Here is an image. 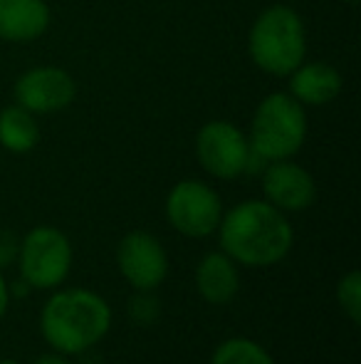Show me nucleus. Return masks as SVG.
I'll return each instance as SVG.
<instances>
[{"label":"nucleus","mask_w":361,"mask_h":364,"mask_svg":"<svg viewBox=\"0 0 361 364\" xmlns=\"http://www.w3.org/2000/svg\"><path fill=\"white\" fill-rule=\"evenodd\" d=\"M337 295H339V305L344 307V312H347L354 322H359L361 320V275H359V270H352L347 278H342Z\"/></svg>","instance_id":"nucleus-16"},{"label":"nucleus","mask_w":361,"mask_h":364,"mask_svg":"<svg viewBox=\"0 0 361 364\" xmlns=\"http://www.w3.org/2000/svg\"><path fill=\"white\" fill-rule=\"evenodd\" d=\"M119 268L124 278L139 290H154L166 278V253L149 233H129L119 245Z\"/></svg>","instance_id":"nucleus-8"},{"label":"nucleus","mask_w":361,"mask_h":364,"mask_svg":"<svg viewBox=\"0 0 361 364\" xmlns=\"http://www.w3.org/2000/svg\"><path fill=\"white\" fill-rule=\"evenodd\" d=\"M111 322L109 305L87 290L60 292L45 305L43 332L60 352H82L106 335Z\"/></svg>","instance_id":"nucleus-2"},{"label":"nucleus","mask_w":361,"mask_h":364,"mask_svg":"<svg viewBox=\"0 0 361 364\" xmlns=\"http://www.w3.org/2000/svg\"><path fill=\"white\" fill-rule=\"evenodd\" d=\"M344 3H359V0H344Z\"/></svg>","instance_id":"nucleus-20"},{"label":"nucleus","mask_w":361,"mask_h":364,"mask_svg":"<svg viewBox=\"0 0 361 364\" xmlns=\"http://www.w3.org/2000/svg\"><path fill=\"white\" fill-rule=\"evenodd\" d=\"M40 139L38 122L25 107H8L0 114V144L15 154L30 151Z\"/></svg>","instance_id":"nucleus-14"},{"label":"nucleus","mask_w":361,"mask_h":364,"mask_svg":"<svg viewBox=\"0 0 361 364\" xmlns=\"http://www.w3.org/2000/svg\"><path fill=\"white\" fill-rule=\"evenodd\" d=\"M15 97L28 112H57L74 100V82L65 70L38 68L20 77Z\"/></svg>","instance_id":"nucleus-9"},{"label":"nucleus","mask_w":361,"mask_h":364,"mask_svg":"<svg viewBox=\"0 0 361 364\" xmlns=\"http://www.w3.org/2000/svg\"><path fill=\"white\" fill-rule=\"evenodd\" d=\"M292 95L299 105H327L342 92V75L324 63H312L294 70V77L289 82Z\"/></svg>","instance_id":"nucleus-12"},{"label":"nucleus","mask_w":361,"mask_h":364,"mask_svg":"<svg viewBox=\"0 0 361 364\" xmlns=\"http://www.w3.org/2000/svg\"><path fill=\"white\" fill-rule=\"evenodd\" d=\"M262 186H265V196L272 201V206L282 208V211H302L314 201V193H317L312 176L302 166L284 161V159H279L267 168Z\"/></svg>","instance_id":"nucleus-10"},{"label":"nucleus","mask_w":361,"mask_h":364,"mask_svg":"<svg viewBox=\"0 0 361 364\" xmlns=\"http://www.w3.org/2000/svg\"><path fill=\"white\" fill-rule=\"evenodd\" d=\"M307 134V117L294 97L270 95L252 119V149L257 156L279 161L299 151Z\"/></svg>","instance_id":"nucleus-4"},{"label":"nucleus","mask_w":361,"mask_h":364,"mask_svg":"<svg viewBox=\"0 0 361 364\" xmlns=\"http://www.w3.org/2000/svg\"><path fill=\"white\" fill-rule=\"evenodd\" d=\"M304 28L299 15L287 5H272L255 20L250 30V55L260 70L270 75H289L302 65Z\"/></svg>","instance_id":"nucleus-3"},{"label":"nucleus","mask_w":361,"mask_h":364,"mask_svg":"<svg viewBox=\"0 0 361 364\" xmlns=\"http://www.w3.org/2000/svg\"><path fill=\"white\" fill-rule=\"evenodd\" d=\"M72 260L70 240L57 228H35L20 250L23 278L35 288H55L65 280Z\"/></svg>","instance_id":"nucleus-5"},{"label":"nucleus","mask_w":361,"mask_h":364,"mask_svg":"<svg viewBox=\"0 0 361 364\" xmlns=\"http://www.w3.org/2000/svg\"><path fill=\"white\" fill-rule=\"evenodd\" d=\"M50 25L45 0H0V40L30 43Z\"/></svg>","instance_id":"nucleus-11"},{"label":"nucleus","mask_w":361,"mask_h":364,"mask_svg":"<svg viewBox=\"0 0 361 364\" xmlns=\"http://www.w3.org/2000/svg\"><path fill=\"white\" fill-rule=\"evenodd\" d=\"M169 218L181 233L193 235V238H203V235L213 233L221 225V198L216 191L198 181H183L171 191L169 203H166Z\"/></svg>","instance_id":"nucleus-7"},{"label":"nucleus","mask_w":361,"mask_h":364,"mask_svg":"<svg viewBox=\"0 0 361 364\" xmlns=\"http://www.w3.org/2000/svg\"><path fill=\"white\" fill-rule=\"evenodd\" d=\"M221 243L235 260L245 265H270L284 258L292 245V228L279 208L262 201L235 206L221 228Z\"/></svg>","instance_id":"nucleus-1"},{"label":"nucleus","mask_w":361,"mask_h":364,"mask_svg":"<svg viewBox=\"0 0 361 364\" xmlns=\"http://www.w3.org/2000/svg\"><path fill=\"white\" fill-rule=\"evenodd\" d=\"M0 364H18V362H13V360H5V362H0Z\"/></svg>","instance_id":"nucleus-19"},{"label":"nucleus","mask_w":361,"mask_h":364,"mask_svg":"<svg viewBox=\"0 0 361 364\" xmlns=\"http://www.w3.org/2000/svg\"><path fill=\"white\" fill-rule=\"evenodd\" d=\"M38 364H67L65 360H60V357H43Z\"/></svg>","instance_id":"nucleus-18"},{"label":"nucleus","mask_w":361,"mask_h":364,"mask_svg":"<svg viewBox=\"0 0 361 364\" xmlns=\"http://www.w3.org/2000/svg\"><path fill=\"white\" fill-rule=\"evenodd\" d=\"M5 310H8V285L0 278V317L5 315Z\"/></svg>","instance_id":"nucleus-17"},{"label":"nucleus","mask_w":361,"mask_h":364,"mask_svg":"<svg viewBox=\"0 0 361 364\" xmlns=\"http://www.w3.org/2000/svg\"><path fill=\"white\" fill-rule=\"evenodd\" d=\"M198 290L208 302H228L240 288L235 265L223 253H211L198 265Z\"/></svg>","instance_id":"nucleus-13"},{"label":"nucleus","mask_w":361,"mask_h":364,"mask_svg":"<svg viewBox=\"0 0 361 364\" xmlns=\"http://www.w3.org/2000/svg\"><path fill=\"white\" fill-rule=\"evenodd\" d=\"M198 161L218 178H235L245 171L250 146L243 132L231 122H211L198 132Z\"/></svg>","instance_id":"nucleus-6"},{"label":"nucleus","mask_w":361,"mask_h":364,"mask_svg":"<svg viewBox=\"0 0 361 364\" xmlns=\"http://www.w3.org/2000/svg\"><path fill=\"white\" fill-rule=\"evenodd\" d=\"M213 364H272L267 352L250 340H231L218 347Z\"/></svg>","instance_id":"nucleus-15"}]
</instances>
